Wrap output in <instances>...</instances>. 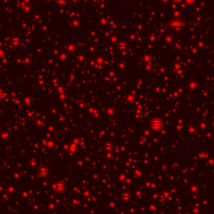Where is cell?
<instances>
[{
    "label": "cell",
    "instance_id": "obj_1",
    "mask_svg": "<svg viewBox=\"0 0 214 214\" xmlns=\"http://www.w3.org/2000/svg\"><path fill=\"white\" fill-rule=\"evenodd\" d=\"M2 97H3V92H2L1 89H0V99H1Z\"/></svg>",
    "mask_w": 214,
    "mask_h": 214
}]
</instances>
